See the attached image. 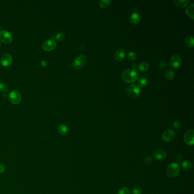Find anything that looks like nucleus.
<instances>
[{"label": "nucleus", "instance_id": "nucleus-1", "mask_svg": "<svg viewBox=\"0 0 194 194\" xmlns=\"http://www.w3.org/2000/svg\"><path fill=\"white\" fill-rule=\"evenodd\" d=\"M139 78L138 72L135 69H126L122 73V78L125 82L129 84H133L136 82Z\"/></svg>", "mask_w": 194, "mask_h": 194}, {"label": "nucleus", "instance_id": "nucleus-2", "mask_svg": "<svg viewBox=\"0 0 194 194\" xmlns=\"http://www.w3.org/2000/svg\"><path fill=\"white\" fill-rule=\"evenodd\" d=\"M127 92L129 97L135 99L140 95L141 89L138 85L133 84L127 88Z\"/></svg>", "mask_w": 194, "mask_h": 194}, {"label": "nucleus", "instance_id": "nucleus-3", "mask_svg": "<svg viewBox=\"0 0 194 194\" xmlns=\"http://www.w3.org/2000/svg\"><path fill=\"white\" fill-rule=\"evenodd\" d=\"M180 168L177 163L169 164L166 168V174L169 177H175L179 174Z\"/></svg>", "mask_w": 194, "mask_h": 194}, {"label": "nucleus", "instance_id": "nucleus-4", "mask_svg": "<svg viewBox=\"0 0 194 194\" xmlns=\"http://www.w3.org/2000/svg\"><path fill=\"white\" fill-rule=\"evenodd\" d=\"M182 58L178 54L173 55L170 58L169 60L170 66L174 69L179 68L182 66Z\"/></svg>", "mask_w": 194, "mask_h": 194}, {"label": "nucleus", "instance_id": "nucleus-5", "mask_svg": "<svg viewBox=\"0 0 194 194\" xmlns=\"http://www.w3.org/2000/svg\"><path fill=\"white\" fill-rule=\"evenodd\" d=\"M87 61V57L85 55H79L75 58L73 62V67L75 70H80L85 65Z\"/></svg>", "mask_w": 194, "mask_h": 194}, {"label": "nucleus", "instance_id": "nucleus-6", "mask_svg": "<svg viewBox=\"0 0 194 194\" xmlns=\"http://www.w3.org/2000/svg\"><path fill=\"white\" fill-rule=\"evenodd\" d=\"M9 99L11 103L14 104H18L21 101V93L17 90H13L9 94Z\"/></svg>", "mask_w": 194, "mask_h": 194}, {"label": "nucleus", "instance_id": "nucleus-7", "mask_svg": "<svg viewBox=\"0 0 194 194\" xmlns=\"http://www.w3.org/2000/svg\"><path fill=\"white\" fill-rule=\"evenodd\" d=\"M11 34L6 30H2L0 32V40L5 43H9L12 41Z\"/></svg>", "mask_w": 194, "mask_h": 194}, {"label": "nucleus", "instance_id": "nucleus-8", "mask_svg": "<svg viewBox=\"0 0 194 194\" xmlns=\"http://www.w3.org/2000/svg\"><path fill=\"white\" fill-rule=\"evenodd\" d=\"M176 137L175 131L172 129H168L164 131L162 135V138L166 142H170Z\"/></svg>", "mask_w": 194, "mask_h": 194}, {"label": "nucleus", "instance_id": "nucleus-9", "mask_svg": "<svg viewBox=\"0 0 194 194\" xmlns=\"http://www.w3.org/2000/svg\"><path fill=\"white\" fill-rule=\"evenodd\" d=\"M12 61L13 59L11 55L8 53L4 54L1 58V62L5 67L10 66L12 63Z\"/></svg>", "mask_w": 194, "mask_h": 194}, {"label": "nucleus", "instance_id": "nucleus-10", "mask_svg": "<svg viewBox=\"0 0 194 194\" xmlns=\"http://www.w3.org/2000/svg\"><path fill=\"white\" fill-rule=\"evenodd\" d=\"M194 131L190 130L187 131L184 136V141L188 145H194Z\"/></svg>", "mask_w": 194, "mask_h": 194}, {"label": "nucleus", "instance_id": "nucleus-11", "mask_svg": "<svg viewBox=\"0 0 194 194\" xmlns=\"http://www.w3.org/2000/svg\"><path fill=\"white\" fill-rule=\"evenodd\" d=\"M56 43L53 39H49L43 43L42 48L45 51H51L56 47Z\"/></svg>", "mask_w": 194, "mask_h": 194}, {"label": "nucleus", "instance_id": "nucleus-12", "mask_svg": "<svg viewBox=\"0 0 194 194\" xmlns=\"http://www.w3.org/2000/svg\"><path fill=\"white\" fill-rule=\"evenodd\" d=\"M125 57V51L123 49H118L114 54V58L117 62H121Z\"/></svg>", "mask_w": 194, "mask_h": 194}, {"label": "nucleus", "instance_id": "nucleus-13", "mask_svg": "<svg viewBox=\"0 0 194 194\" xmlns=\"http://www.w3.org/2000/svg\"><path fill=\"white\" fill-rule=\"evenodd\" d=\"M153 157L156 158L158 160H164L166 157V153L164 150L157 149L156 150L153 152Z\"/></svg>", "mask_w": 194, "mask_h": 194}, {"label": "nucleus", "instance_id": "nucleus-14", "mask_svg": "<svg viewBox=\"0 0 194 194\" xmlns=\"http://www.w3.org/2000/svg\"><path fill=\"white\" fill-rule=\"evenodd\" d=\"M141 19V15L138 13H133L130 17V21L133 25H137L140 22Z\"/></svg>", "mask_w": 194, "mask_h": 194}, {"label": "nucleus", "instance_id": "nucleus-15", "mask_svg": "<svg viewBox=\"0 0 194 194\" xmlns=\"http://www.w3.org/2000/svg\"><path fill=\"white\" fill-rule=\"evenodd\" d=\"M194 5L193 3L191 4L187 8L186 10V13L187 15L190 18L192 19H194Z\"/></svg>", "mask_w": 194, "mask_h": 194}, {"label": "nucleus", "instance_id": "nucleus-16", "mask_svg": "<svg viewBox=\"0 0 194 194\" xmlns=\"http://www.w3.org/2000/svg\"><path fill=\"white\" fill-rule=\"evenodd\" d=\"M190 2L189 0H174V3L179 8H184Z\"/></svg>", "mask_w": 194, "mask_h": 194}, {"label": "nucleus", "instance_id": "nucleus-17", "mask_svg": "<svg viewBox=\"0 0 194 194\" xmlns=\"http://www.w3.org/2000/svg\"><path fill=\"white\" fill-rule=\"evenodd\" d=\"M185 45H186L187 47L189 48H192L194 47V39L192 35L188 36L185 38L184 40Z\"/></svg>", "mask_w": 194, "mask_h": 194}, {"label": "nucleus", "instance_id": "nucleus-18", "mask_svg": "<svg viewBox=\"0 0 194 194\" xmlns=\"http://www.w3.org/2000/svg\"><path fill=\"white\" fill-rule=\"evenodd\" d=\"M58 132L59 133L60 135H66L68 134V127L64 124L60 125L58 128Z\"/></svg>", "mask_w": 194, "mask_h": 194}, {"label": "nucleus", "instance_id": "nucleus-19", "mask_svg": "<svg viewBox=\"0 0 194 194\" xmlns=\"http://www.w3.org/2000/svg\"><path fill=\"white\" fill-rule=\"evenodd\" d=\"M164 77L168 80H172L175 77V73L172 69H168L165 71Z\"/></svg>", "mask_w": 194, "mask_h": 194}, {"label": "nucleus", "instance_id": "nucleus-20", "mask_svg": "<svg viewBox=\"0 0 194 194\" xmlns=\"http://www.w3.org/2000/svg\"><path fill=\"white\" fill-rule=\"evenodd\" d=\"M112 2V1L111 0H100L98 2L99 6L102 9H105L109 6Z\"/></svg>", "mask_w": 194, "mask_h": 194}, {"label": "nucleus", "instance_id": "nucleus-21", "mask_svg": "<svg viewBox=\"0 0 194 194\" xmlns=\"http://www.w3.org/2000/svg\"><path fill=\"white\" fill-rule=\"evenodd\" d=\"M148 80L144 76H141L140 78H138V86L140 88L145 87L146 86L148 85Z\"/></svg>", "mask_w": 194, "mask_h": 194}, {"label": "nucleus", "instance_id": "nucleus-22", "mask_svg": "<svg viewBox=\"0 0 194 194\" xmlns=\"http://www.w3.org/2000/svg\"><path fill=\"white\" fill-rule=\"evenodd\" d=\"M137 67H138L139 71H140L141 72H145L147 70H148V69L149 68V64L146 62H143L138 65Z\"/></svg>", "mask_w": 194, "mask_h": 194}, {"label": "nucleus", "instance_id": "nucleus-23", "mask_svg": "<svg viewBox=\"0 0 194 194\" xmlns=\"http://www.w3.org/2000/svg\"><path fill=\"white\" fill-rule=\"evenodd\" d=\"M182 166L184 170L188 171L192 168V164L189 160H184L182 164Z\"/></svg>", "mask_w": 194, "mask_h": 194}, {"label": "nucleus", "instance_id": "nucleus-24", "mask_svg": "<svg viewBox=\"0 0 194 194\" xmlns=\"http://www.w3.org/2000/svg\"><path fill=\"white\" fill-rule=\"evenodd\" d=\"M127 57L128 58V59L131 61H134L135 60H136L137 56V54L134 51H130L129 52V53L127 54Z\"/></svg>", "mask_w": 194, "mask_h": 194}, {"label": "nucleus", "instance_id": "nucleus-25", "mask_svg": "<svg viewBox=\"0 0 194 194\" xmlns=\"http://www.w3.org/2000/svg\"><path fill=\"white\" fill-rule=\"evenodd\" d=\"M55 38H56V39L57 41H62L64 39V38H65V34H64V33L63 32V31L60 32L58 34H56Z\"/></svg>", "mask_w": 194, "mask_h": 194}, {"label": "nucleus", "instance_id": "nucleus-26", "mask_svg": "<svg viewBox=\"0 0 194 194\" xmlns=\"http://www.w3.org/2000/svg\"><path fill=\"white\" fill-rule=\"evenodd\" d=\"M8 91V87L6 84L2 82H0V91L6 92Z\"/></svg>", "mask_w": 194, "mask_h": 194}, {"label": "nucleus", "instance_id": "nucleus-27", "mask_svg": "<svg viewBox=\"0 0 194 194\" xmlns=\"http://www.w3.org/2000/svg\"><path fill=\"white\" fill-rule=\"evenodd\" d=\"M117 194H130V190L127 187H123L119 191Z\"/></svg>", "mask_w": 194, "mask_h": 194}, {"label": "nucleus", "instance_id": "nucleus-28", "mask_svg": "<svg viewBox=\"0 0 194 194\" xmlns=\"http://www.w3.org/2000/svg\"><path fill=\"white\" fill-rule=\"evenodd\" d=\"M173 126L176 128V129H179V128L182 126L181 121L179 119H176L173 123Z\"/></svg>", "mask_w": 194, "mask_h": 194}, {"label": "nucleus", "instance_id": "nucleus-29", "mask_svg": "<svg viewBox=\"0 0 194 194\" xmlns=\"http://www.w3.org/2000/svg\"><path fill=\"white\" fill-rule=\"evenodd\" d=\"M153 160V158L151 156H148L144 160V163L146 165H149L152 164Z\"/></svg>", "mask_w": 194, "mask_h": 194}, {"label": "nucleus", "instance_id": "nucleus-30", "mask_svg": "<svg viewBox=\"0 0 194 194\" xmlns=\"http://www.w3.org/2000/svg\"><path fill=\"white\" fill-rule=\"evenodd\" d=\"M168 63H167L166 62L162 61V62H160V63H159L158 67L160 68V70H164V69L165 68L168 66Z\"/></svg>", "mask_w": 194, "mask_h": 194}, {"label": "nucleus", "instance_id": "nucleus-31", "mask_svg": "<svg viewBox=\"0 0 194 194\" xmlns=\"http://www.w3.org/2000/svg\"><path fill=\"white\" fill-rule=\"evenodd\" d=\"M131 192L133 194H141L142 193V190L139 187H135L134 188L132 191H131Z\"/></svg>", "mask_w": 194, "mask_h": 194}, {"label": "nucleus", "instance_id": "nucleus-32", "mask_svg": "<svg viewBox=\"0 0 194 194\" xmlns=\"http://www.w3.org/2000/svg\"><path fill=\"white\" fill-rule=\"evenodd\" d=\"M5 171V166L4 164L0 163V174L4 173Z\"/></svg>", "mask_w": 194, "mask_h": 194}, {"label": "nucleus", "instance_id": "nucleus-33", "mask_svg": "<svg viewBox=\"0 0 194 194\" xmlns=\"http://www.w3.org/2000/svg\"><path fill=\"white\" fill-rule=\"evenodd\" d=\"M182 160V154H179L177 156V157H176V160L177 162H180Z\"/></svg>", "mask_w": 194, "mask_h": 194}, {"label": "nucleus", "instance_id": "nucleus-34", "mask_svg": "<svg viewBox=\"0 0 194 194\" xmlns=\"http://www.w3.org/2000/svg\"><path fill=\"white\" fill-rule=\"evenodd\" d=\"M132 67H133V69H135V68H136L137 67V63H133L132 64Z\"/></svg>", "mask_w": 194, "mask_h": 194}, {"label": "nucleus", "instance_id": "nucleus-35", "mask_svg": "<svg viewBox=\"0 0 194 194\" xmlns=\"http://www.w3.org/2000/svg\"><path fill=\"white\" fill-rule=\"evenodd\" d=\"M0 47H1V43H0Z\"/></svg>", "mask_w": 194, "mask_h": 194}]
</instances>
